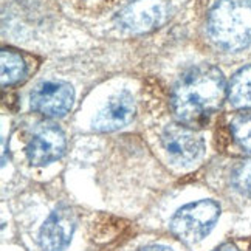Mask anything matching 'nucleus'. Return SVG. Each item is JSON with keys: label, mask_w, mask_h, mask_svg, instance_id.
<instances>
[{"label": "nucleus", "mask_w": 251, "mask_h": 251, "mask_svg": "<svg viewBox=\"0 0 251 251\" xmlns=\"http://www.w3.org/2000/svg\"><path fill=\"white\" fill-rule=\"evenodd\" d=\"M220 216V206L211 199H201L183 205L171 217L169 228L181 242L194 245L203 240L216 226Z\"/></svg>", "instance_id": "7ed1b4c3"}, {"label": "nucleus", "mask_w": 251, "mask_h": 251, "mask_svg": "<svg viewBox=\"0 0 251 251\" xmlns=\"http://www.w3.org/2000/svg\"><path fill=\"white\" fill-rule=\"evenodd\" d=\"M228 100L239 109L251 107V65L240 69L228 85Z\"/></svg>", "instance_id": "9d476101"}, {"label": "nucleus", "mask_w": 251, "mask_h": 251, "mask_svg": "<svg viewBox=\"0 0 251 251\" xmlns=\"http://www.w3.org/2000/svg\"><path fill=\"white\" fill-rule=\"evenodd\" d=\"M161 146L172 163L189 166L201 158L205 152V141L194 129L188 126L171 124L161 133Z\"/></svg>", "instance_id": "20e7f679"}, {"label": "nucleus", "mask_w": 251, "mask_h": 251, "mask_svg": "<svg viewBox=\"0 0 251 251\" xmlns=\"http://www.w3.org/2000/svg\"><path fill=\"white\" fill-rule=\"evenodd\" d=\"M168 13V0H135L120 13L117 22L129 33H144L158 26Z\"/></svg>", "instance_id": "423d86ee"}, {"label": "nucleus", "mask_w": 251, "mask_h": 251, "mask_svg": "<svg viewBox=\"0 0 251 251\" xmlns=\"http://www.w3.org/2000/svg\"><path fill=\"white\" fill-rule=\"evenodd\" d=\"M0 76H2V85H11L16 84L17 81H21L25 75V62L21 57V54H17L11 50H2L0 54Z\"/></svg>", "instance_id": "9b49d317"}, {"label": "nucleus", "mask_w": 251, "mask_h": 251, "mask_svg": "<svg viewBox=\"0 0 251 251\" xmlns=\"http://www.w3.org/2000/svg\"><path fill=\"white\" fill-rule=\"evenodd\" d=\"M214 251H240L234 244H224V245H220L217 250H214Z\"/></svg>", "instance_id": "2eb2a0df"}, {"label": "nucleus", "mask_w": 251, "mask_h": 251, "mask_svg": "<svg viewBox=\"0 0 251 251\" xmlns=\"http://www.w3.org/2000/svg\"><path fill=\"white\" fill-rule=\"evenodd\" d=\"M135 101L129 92H118L105 102L104 107L93 118V129L98 132H113L132 121Z\"/></svg>", "instance_id": "1a4fd4ad"}, {"label": "nucleus", "mask_w": 251, "mask_h": 251, "mask_svg": "<svg viewBox=\"0 0 251 251\" xmlns=\"http://www.w3.org/2000/svg\"><path fill=\"white\" fill-rule=\"evenodd\" d=\"M132 251H176V250H174L171 245L163 244V242H149L141 247H137Z\"/></svg>", "instance_id": "4468645a"}, {"label": "nucleus", "mask_w": 251, "mask_h": 251, "mask_svg": "<svg viewBox=\"0 0 251 251\" xmlns=\"http://www.w3.org/2000/svg\"><path fill=\"white\" fill-rule=\"evenodd\" d=\"M67 141L64 132L53 124H44L28 141L25 153L33 166H47L65 153Z\"/></svg>", "instance_id": "0eeeda50"}, {"label": "nucleus", "mask_w": 251, "mask_h": 251, "mask_svg": "<svg viewBox=\"0 0 251 251\" xmlns=\"http://www.w3.org/2000/svg\"><path fill=\"white\" fill-rule=\"evenodd\" d=\"M73 89L62 81H44L37 84L31 95V109L45 117H62L73 104Z\"/></svg>", "instance_id": "6e6552de"}, {"label": "nucleus", "mask_w": 251, "mask_h": 251, "mask_svg": "<svg viewBox=\"0 0 251 251\" xmlns=\"http://www.w3.org/2000/svg\"><path fill=\"white\" fill-rule=\"evenodd\" d=\"M231 133L234 141L247 152H251V112L239 115L231 123Z\"/></svg>", "instance_id": "f8f14e48"}, {"label": "nucleus", "mask_w": 251, "mask_h": 251, "mask_svg": "<svg viewBox=\"0 0 251 251\" xmlns=\"http://www.w3.org/2000/svg\"><path fill=\"white\" fill-rule=\"evenodd\" d=\"M231 186L240 196L251 199V160H245L231 172Z\"/></svg>", "instance_id": "ddd939ff"}, {"label": "nucleus", "mask_w": 251, "mask_h": 251, "mask_svg": "<svg viewBox=\"0 0 251 251\" xmlns=\"http://www.w3.org/2000/svg\"><path fill=\"white\" fill-rule=\"evenodd\" d=\"M76 231L75 212L67 206H57L45 217L37 231V245L42 251H64L70 245Z\"/></svg>", "instance_id": "39448f33"}, {"label": "nucleus", "mask_w": 251, "mask_h": 251, "mask_svg": "<svg viewBox=\"0 0 251 251\" xmlns=\"http://www.w3.org/2000/svg\"><path fill=\"white\" fill-rule=\"evenodd\" d=\"M226 95L228 87L217 67L209 64L191 67L174 87V112L181 123L197 124L216 112Z\"/></svg>", "instance_id": "f257e3e1"}, {"label": "nucleus", "mask_w": 251, "mask_h": 251, "mask_svg": "<svg viewBox=\"0 0 251 251\" xmlns=\"http://www.w3.org/2000/svg\"><path fill=\"white\" fill-rule=\"evenodd\" d=\"M211 41L228 51L251 44V0H219L208 16Z\"/></svg>", "instance_id": "f03ea898"}]
</instances>
